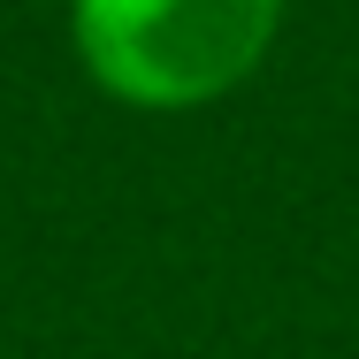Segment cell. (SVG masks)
<instances>
[{
    "label": "cell",
    "mask_w": 359,
    "mask_h": 359,
    "mask_svg": "<svg viewBox=\"0 0 359 359\" xmlns=\"http://www.w3.org/2000/svg\"><path fill=\"white\" fill-rule=\"evenodd\" d=\"M283 0H69L84 76L145 115H184L237 92L268 62Z\"/></svg>",
    "instance_id": "cell-1"
}]
</instances>
